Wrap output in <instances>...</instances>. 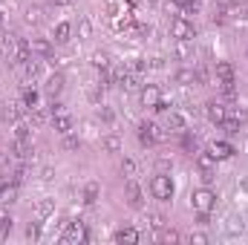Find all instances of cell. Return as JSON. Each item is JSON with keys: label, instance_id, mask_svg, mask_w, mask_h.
Segmentation results:
<instances>
[{"label": "cell", "instance_id": "cell-1", "mask_svg": "<svg viewBox=\"0 0 248 245\" xmlns=\"http://www.w3.org/2000/svg\"><path fill=\"white\" fill-rule=\"evenodd\" d=\"M190 202H193V211H196V214H211L214 205H217V193L208 190V187H199V190H193Z\"/></svg>", "mask_w": 248, "mask_h": 245}, {"label": "cell", "instance_id": "cell-2", "mask_svg": "<svg viewBox=\"0 0 248 245\" xmlns=\"http://www.w3.org/2000/svg\"><path fill=\"white\" fill-rule=\"evenodd\" d=\"M150 190H153V196H156V199L168 202V199L173 196V182H170V176H165V173L153 176V182H150Z\"/></svg>", "mask_w": 248, "mask_h": 245}, {"label": "cell", "instance_id": "cell-3", "mask_svg": "<svg viewBox=\"0 0 248 245\" xmlns=\"http://www.w3.org/2000/svg\"><path fill=\"white\" fill-rule=\"evenodd\" d=\"M196 165H199V170H202V179H205V182H214V176H217V159H214L211 153H199V156H196Z\"/></svg>", "mask_w": 248, "mask_h": 245}, {"label": "cell", "instance_id": "cell-4", "mask_svg": "<svg viewBox=\"0 0 248 245\" xmlns=\"http://www.w3.org/2000/svg\"><path fill=\"white\" fill-rule=\"evenodd\" d=\"M170 32H173V38H176V41H193V35H196L193 23H187L185 17H176V20H173V26H170Z\"/></svg>", "mask_w": 248, "mask_h": 245}, {"label": "cell", "instance_id": "cell-5", "mask_svg": "<svg viewBox=\"0 0 248 245\" xmlns=\"http://www.w3.org/2000/svg\"><path fill=\"white\" fill-rule=\"evenodd\" d=\"M63 243H81V240H87V231H84V222L78 219V222H69L66 225V231H63L61 237Z\"/></svg>", "mask_w": 248, "mask_h": 245}, {"label": "cell", "instance_id": "cell-6", "mask_svg": "<svg viewBox=\"0 0 248 245\" xmlns=\"http://www.w3.org/2000/svg\"><path fill=\"white\" fill-rule=\"evenodd\" d=\"M139 138H141V144H153V141H159L162 138V133H159V127L150 122L139 124Z\"/></svg>", "mask_w": 248, "mask_h": 245}, {"label": "cell", "instance_id": "cell-7", "mask_svg": "<svg viewBox=\"0 0 248 245\" xmlns=\"http://www.w3.org/2000/svg\"><path fill=\"white\" fill-rule=\"evenodd\" d=\"M124 193H127V205H130V208H141V205H144V199H141V187L133 182V179H127Z\"/></svg>", "mask_w": 248, "mask_h": 245}, {"label": "cell", "instance_id": "cell-8", "mask_svg": "<svg viewBox=\"0 0 248 245\" xmlns=\"http://www.w3.org/2000/svg\"><path fill=\"white\" fill-rule=\"evenodd\" d=\"M208 153H211L217 162H222V159H231V156H234V147H231L228 141H214V144L208 147Z\"/></svg>", "mask_w": 248, "mask_h": 245}, {"label": "cell", "instance_id": "cell-9", "mask_svg": "<svg viewBox=\"0 0 248 245\" xmlns=\"http://www.w3.org/2000/svg\"><path fill=\"white\" fill-rule=\"evenodd\" d=\"M208 119H211L214 124H222L225 119H228V113H225V107H222V104L211 101V104H208Z\"/></svg>", "mask_w": 248, "mask_h": 245}, {"label": "cell", "instance_id": "cell-10", "mask_svg": "<svg viewBox=\"0 0 248 245\" xmlns=\"http://www.w3.org/2000/svg\"><path fill=\"white\" fill-rule=\"evenodd\" d=\"M139 95H141V104H144V107H156V101L162 98V95H159V87H144Z\"/></svg>", "mask_w": 248, "mask_h": 245}, {"label": "cell", "instance_id": "cell-11", "mask_svg": "<svg viewBox=\"0 0 248 245\" xmlns=\"http://www.w3.org/2000/svg\"><path fill=\"white\" fill-rule=\"evenodd\" d=\"M29 49H32V52H38V55H44V58H49V52H52L49 41H44V38H35V41H29Z\"/></svg>", "mask_w": 248, "mask_h": 245}, {"label": "cell", "instance_id": "cell-12", "mask_svg": "<svg viewBox=\"0 0 248 245\" xmlns=\"http://www.w3.org/2000/svg\"><path fill=\"white\" fill-rule=\"evenodd\" d=\"M61 90H63V75H61V72H55V75H52V78L46 81V92H49V95L55 98V95H58Z\"/></svg>", "mask_w": 248, "mask_h": 245}, {"label": "cell", "instance_id": "cell-13", "mask_svg": "<svg viewBox=\"0 0 248 245\" xmlns=\"http://www.w3.org/2000/svg\"><path fill=\"white\" fill-rule=\"evenodd\" d=\"M116 243H139V231H136V228H122V231H116Z\"/></svg>", "mask_w": 248, "mask_h": 245}, {"label": "cell", "instance_id": "cell-14", "mask_svg": "<svg viewBox=\"0 0 248 245\" xmlns=\"http://www.w3.org/2000/svg\"><path fill=\"white\" fill-rule=\"evenodd\" d=\"M228 78H234V66L228 61H219L217 63V81H228Z\"/></svg>", "mask_w": 248, "mask_h": 245}, {"label": "cell", "instance_id": "cell-15", "mask_svg": "<svg viewBox=\"0 0 248 245\" xmlns=\"http://www.w3.org/2000/svg\"><path fill=\"white\" fill-rule=\"evenodd\" d=\"M217 87L222 90L225 98H234V95H237V81H234V78H228V81H217Z\"/></svg>", "mask_w": 248, "mask_h": 245}, {"label": "cell", "instance_id": "cell-16", "mask_svg": "<svg viewBox=\"0 0 248 245\" xmlns=\"http://www.w3.org/2000/svg\"><path fill=\"white\" fill-rule=\"evenodd\" d=\"M168 130L182 133V130H185V116H179V113H168Z\"/></svg>", "mask_w": 248, "mask_h": 245}, {"label": "cell", "instance_id": "cell-17", "mask_svg": "<svg viewBox=\"0 0 248 245\" xmlns=\"http://www.w3.org/2000/svg\"><path fill=\"white\" fill-rule=\"evenodd\" d=\"M20 110H26L23 101L15 104V107H6V110H3V122H17V119H20Z\"/></svg>", "mask_w": 248, "mask_h": 245}, {"label": "cell", "instance_id": "cell-18", "mask_svg": "<svg viewBox=\"0 0 248 245\" xmlns=\"http://www.w3.org/2000/svg\"><path fill=\"white\" fill-rule=\"evenodd\" d=\"M55 130H58V133H63V136H66V133L72 130V119H69L66 113H63V116H55Z\"/></svg>", "mask_w": 248, "mask_h": 245}, {"label": "cell", "instance_id": "cell-19", "mask_svg": "<svg viewBox=\"0 0 248 245\" xmlns=\"http://www.w3.org/2000/svg\"><path fill=\"white\" fill-rule=\"evenodd\" d=\"M69 32H72L69 23H58V26H55V41H58V44H66V41H69Z\"/></svg>", "mask_w": 248, "mask_h": 245}, {"label": "cell", "instance_id": "cell-20", "mask_svg": "<svg viewBox=\"0 0 248 245\" xmlns=\"http://www.w3.org/2000/svg\"><path fill=\"white\" fill-rule=\"evenodd\" d=\"M176 81L179 84H196V69H179L176 72Z\"/></svg>", "mask_w": 248, "mask_h": 245}, {"label": "cell", "instance_id": "cell-21", "mask_svg": "<svg viewBox=\"0 0 248 245\" xmlns=\"http://www.w3.org/2000/svg\"><path fill=\"white\" fill-rule=\"evenodd\" d=\"M23 107L26 110H35L38 107V92L35 90H23Z\"/></svg>", "mask_w": 248, "mask_h": 245}, {"label": "cell", "instance_id": "cell-22", "mask_svg": "<svg viewBox=\"0 0 248 245\" xmlns=\"http://www.w3.org/2000/svg\"><path fill=\"white\" fill-rule=\"evenodd\" d=\"M95 199H98V184L90 182L87 187H84V202H87V205H93Z\"/></svg>", "mask_w": 248, "mask_h": 245}, {"label": "cell", "instance_id": "cell-23", "mask_svg": "<svg viewBox=\"0 0 248 245\" xmlns=\"http://www.w3.org/2000/svg\"><path fill=\"white\" fill-rule=\"evenodd\" d=\"M35 211H38V216H49V214L55 211V202H52V199H44V202H38Z\"/></svg>", "mask_w": 248, "mask_h": 245}, {"label": "cell", "instance_id": "cell-24", "mask_svg": "<svg viewBox=\"0 0 248 245\" xmlns=\"http://www.w3.org/2000/svg\"><path fill=\"white\" fill-rule=\"evenodd\" d=\"M122 173L127 176V179H133V176H136V162H133V159H124V162H122Z\"/></svg>", "mask_w": 248, "mask_h": 245}, {"label": "cell", "instance_id": "cell-25", "mask_svg": "<svg viewBox=\"0 0 248 245\" xmlns=\"http://www.w3.org/2000/svg\"><path fill=\"white\" fill-rule=\"evenodd\" d=\"M78 35H81V38H90V35H93V26H90V20H87V17H81V20H78Z\"/></svg>", "mask_w": 248, "mask_h": 245}, {"label": "cell", "instance_id": "cell-26", "mask_svg": "<svg viewBox=\"0 0 248 245\" xmlns=\"http://www.w3.org/2000/svg\"><path fill=\"white\" fill-rule=\"evenodd\" d=\"M9 231H12V219L9 216H0V240H6Z\"/></svg>", "mask_w": 248, "mask_h": 245}, {"label": "cell", "instance_id": "cell-27", "mask_svg": "<svg viewBox=\"0 0 248 245\" xmlns=\"http://www.w3.org/2000/svg\"><path fill=\"white\" fill-rule=\"evenodd\" d=\"M104 147H107V150H110V153H116V150H119V147H122V141H119V138H116V136H107V138H104Z\"/></svg>", "mask_w": 248, "mask_h": 245}, {"label": "cell", "instance_id": "cell-28", "mask_svg": "<svg viewBox=\"0 0 248 245\" xmlns=\"http://www.w3.org/2000/svg\"><path fill=\"white\" fill-rule=\"evenodd\" d=\"M26 237H29V240H38V237H41V225H38V222H29V225H26Z\"/></svg>", "mask_w": 248, "mask_h": 245}, {"label": "cell", "instance_id": "cell-29", "mask_svg": "<svg viewBox=\"0 0 248 245\" xmlns=\"http://www.w3.org/2000/svg\"><path fill=\"white\" fill-rule=\"evenodd\" d=\"M93 63H95V66H98V69H107V55H104V52H95V55H93Z\"/></svg>", "mask_w": 248, "mask_h": 245}, {"label": "cell", "instance_id": "cell-30", "mask_svg": "<svg viewBox=\"0 0 248 245\" xmlns=\"http://www.w3.org/2000/svg\"><path fill=\"white\" fill-rule=\"evenodd\" d=\"M222 127H225V133H231V136H234V133H240V122H234V119H225Z\"/></svg>", "mask_w": 248, "mask_h": 245}, {"label": "cell", "instance_id": "cell-31", "mask_svg": "<svg viewBox=\"0 0 248 245\" xmlns=\"http://www.w3.org/2000/svg\"><path fill=\"white\" fill-rule=\"evenodd\" d=\"M26 20H29V23H38V20H41V9H38V6H32V9L26 12Z\"/></svg>", "mask_w": 248, "mask_h": 245}, {"label": "cell", "instance_id": "cell-32", "mask_svg": "<svg viewBox=\"0 0 248 245\" xmlns=\"http://www.w3.org/2000/svg\"><path fill=\"white\" fill-rule=\"evenodd\" d=\"M150 225H153L156 231H162V228H165V216H162V214H153V216H150Z\"/></svg>", "mask_w": 248, "mask_h": 245}, {"label": "cell", "instance_id": "cell-33", "mask_svg": "<svg viewBox=\"0 0 248 245\" xmlns=\"http://www.w3.org/2000/svg\"><path fill=\"white\" fill-rule=\"evenodd\" d=\"M231 119H234V122H240V124H246L248 122V113H246V110H234V113H231Z\"/></svg>", "mask_w": 248, "mask_h": 245}, {"label": "cell", "instance_id": "cell-34", "mask_svg": "<svg viewBox=\"0 0 248 245\" xmlns=\"http://www.w3.org/2000/svg\"><path fill=\"white\" fill-rule=\"evenodd\" d=\"M63 147H66V150H78V138H72V136L66 133V138H63Z\"/></svg>", "mask_w": 248, "mask_h": 245}, {"label": "cell", "instance_id": "cell-35", "mask_svg": "<svg viewBox=\"0 0 248 245\" xmlns=\"http://www.w3.org/2000/svg\"><path fill=\"white\" fill-rule=\"evenodd\" d=\"M98 116H101V119H104V122H107V124H110V122H113V119H116V113H113L110 107H101V113H98Z\"/></svg>", "mask_w": 248, "mask_h": 245}, {"label": "cell", "instance_id": "cell-36", "mask_svg": "<svg viewBox=\"0 0 248 245\" xmlns=\"http://www.w3.org/2000/svg\"><path fill=\"white\" fill-rule=\"evenodd\" d=\"M196 12H199V3H196V0H187L185 3V15H196Z\"/></svg>", "mask_w": 248, "mask_h": 245}, {"label": "cell", "instance_id": "cell-37", "mask_svg": "<svg viewBox=\"0 0 248 245\" xmlns=\"http://www.w3.org/2000/svg\"><path fill=\"white\" fill-rule=\"evenodd\" d=\"M182 144H185V150H193V153H196V138H193V136H185Z\"/></svg>", "mask_w": 248, "mask_h": 245}, {"label": "cell", "instance_id": "cell-38", "mask_svg": "<svg viewBox=\"0 0 248 245\" xmlns=\"http://www.w3.org/2000/svg\"><path fill=\"white\" fill-rule=\"evenodd\" d=\"M176 240H179L176 231H165V234H162V243H176Z\"/></svg>", "mask_w": 248, "mask_h": 245}, {"label": "cell", "instance_id": "cell-39", "mask_svg": "<svg viewBox=\"0 0 248 245\" xmlns=\"http://www.w3.org/2000/svg\"><path fill=\"white\" fill-rule=\"evenodd\" d=\"M130 32L133 35H147V26L144 23H136V26H130Z\"/></svg>", "mask_w": 248, "mask_h": 245}, {"label": "cell", "instance_id": "cell-40", "mask_svg": "<svg viewBox=\"0 0 248 245\" xmlns=\"http://www.w3.org/2000/svg\"><path fill=\"white\" fill-rule=\"evenodd\" d=\"M15 133H17V138H29V127H26V124H17Z\"/></svg>", "mask_w": 248, "mask_h": 245}, {"label": "cell", "instance_id": "cell-41", "mask_svg": "<svg viewBox=\"0 0 248 245\" xmlns=\"http://www.w3.org/2000/svg\"><path fill=\"white\" fill-rule=\"evenodd\" d=\"M190 243H196V245H205V243H208V237H205V234H190Z\"/></svg>", "mask_w": 248, "mask_h": 245}, {"label": "cell", "instance_id": "cell-42", "mask_svg": "<svg viewBox=\"0 0 248 245\" xmlns=\"http://www.w3.org/2000/svg\"><path fill=\"white\" fill-rule=\"evenodd\" d=\"M156 168H159V173H168V170H170V162H168V159H159Z\"/></svg>", "mask_w": 248, "mask_h": 245}, {"label": "cell", "instance_id": "cell-43", "mask_svg": "<svg viewBox=\"0 0 248 245\" xmlns=\"http://www.w3.org/2000/svg\"><path fill=\"white\" fill-rule=\"evenodd\" d=\"M66 110H63V104H52V116H63Z\"/></svg>", "mask_w": 248, "mask_h": 245}, {"label": "cell", "instance_id": "cell-44", "mask_svg": "<svg viewBox=\"0 0 248 245\" xmlns=\"http://www.w3.org/2000/svg\"><path fill=\"white\" fill-rule=\"evenodd\" d=\"M150 66H153V69H162V66H165V58H153V63H150Z\"/></svg>", "mask_w": 248, "mask_h": 245}, {"label": "cell", "instance_id": "cell-45", "mask_svg": "<svg viewBox=\"0 0 248 245\" xmlns=\"http://www.w3.org/2000/svg\"><path fill=\"white\" fill-rule=\"evenodd\" d=\"M32 122L41 124V122H44V113H38V110H35V113H32Z\"/></svg>", "mask_w": 248, "mask_h": 245}, {"label": "cell", "instance_id": "cell-46", "mask_svg": "<svg viewBox=\"0 0 248 245\" xmlns=\"http://www.w3.org/2000/svg\"><path fill=\"white\" fill-rule=\"evenodd\" d=\"M55 3H58V6H66V3H69V0H55Z\"/></svg>", "mask_w": 248, "mask_h": 245}, {"label": "cell", "instance_id": "cell-47", "mask_svg": "<svg viewBox=\"0 0 248 245\" xmlns=\"http://www.w3.org/2000/svg\"><path fill=\"white\" fill-rule=\"evenodd\" d=\"M173 3H179V6H185V3H187V0H173Z\"/></svg>", "mask_w": 248, "mask_h": 245}, {"label": "cell", "instance_id": "cell-48", "mask_svg": "<svg viewBox=\"0 0 248 245\" xmlns=\"http://www.w3.org/2000/svg\"><path fill=\"white\" fill-rule=\"evenodd\" d=\"M0 26H3V12H0Z\"/></svg>", "mask_w": 248, "mask_h": 245}]
</instances>
